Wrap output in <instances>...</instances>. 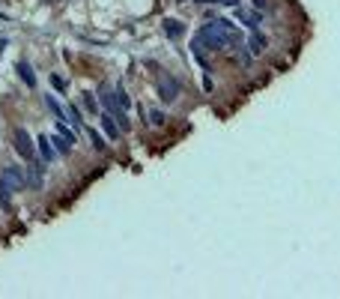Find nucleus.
<instances>
[{"label": "nucleus", "mask_w": 340, "mask_h": 299, "mask_svg": "<svg viewBox=\"0 0 340 299\" xmlns=\"http://www.w3.org/2000/svg\"><path fill=\"white\" fill-rule=\"evenodd\" d=\"M102 129H105V135H107L110 141H117V138L123 135V129H120V123H117V120H113V117L107 114V111H105V114H102Z\"/></svg>", "instance_id": "obj_4"}, {"label": "nucleus", "mask_w": 340, "mask_h": 299, "mask_svg": "<svg viewBox=\"0 0 340 299\" xmlns=\"http://www.w3.org/2000/svg\"><path fill=\"white\" fill-rule=\"evenodd\" d=\"M15 72L21 75V81H24L27 87H36V72L30 69V63H24V60H21V63H15Z\"/></svg>", "instance_id": "obj_6"}, {"label": "nucleus", "mask_w": 340, "mask_h": 299, "mask_svg": "<svg viewBox=\"0 0 340 299\" xmlns=\"http://www.w3.org/2000/svg\"><path fill=\"white\" fill-rule=\"evenodd\" d=\"M12 141H15V153L21 156V159H36V150H33V138H30V132L27 129H15L12 132Z\"/></svg>", "instance_id": "obj_2"}, {"label": "nucleus", "mask_w": 340, "mask_h": 299, "mask_svg": "<svg viewBox=\"0 0 340 299\" xmlns=\"http://www.w3.org/2000/svg\"><path fill=\"white\" fill-rule=\"evenodd\" d=\"M164 33L170 36V39H179V36L185 33V24L176 21V18H167V21H164Z\"/></svg>", "instance_id": "obj_8"}, {"label": "nucleus", "mask_w": 340, "mask_h": 299, "mask_svg": "<svg viewBox=\"0 0 340 299\" xmlns=\"http://www.w3.org/2000/svg\"><path fill=\"white\" fill-rule=\"evenodd\" d=\"M0 204H3V209H9V189L3 182H0Z\"/></svg>", "instance_id": "obj_16"}, {"label": "nucleus", "mask_w": 340, "mask_h": 299, "mask_svg": "<svg viewBox=\"0 0 340 299\" xmlns=\"http://www.w3.org/2000/svg\"><path fill=\"white\" fill-rule=\"evenodd\" d=\"M66 123L81 126V108H78V105H69V108H66Z\"/></svg>", "instance_id": "obj_11"}, {"label": "nucleus", "mask_w": 340, "mask_h": 299, "mask_svg": "<svg viewBox=\"0 0 340 299\" xmlns=\"http://www.w3.org/2000/svg\"><path fill=\"white\" fill-rule=\"evenodd\" d=\"M36 144H39L42 162H51V159H54V144H51V138H48V135H39V138H36Z\"/></svg>", "instance_id": "obj_5"}, {"label": "nucleus", "mask_w": 340, "mask_h": 299, "mask_svg": "<svg viewBox=\"0 0 340 299\" xmlns=\"http://www.w3.org/2000/svg\"><path fill=\"white\" fill-rule=\"evenodd\" d=\"M158 96H161V102H176L179 99V81L173 78V75H161L158 78Z\"/></svg>", "instance_id": "obj_3"}, {"label": "nucleus", "mask_w": 340, "mask_h": 299, "mask_svg": "<svg viewBox=\"0 0 340 299\" xmlns=\"http://www.w3.org/2000/svg\"><path fill=\"white\" fill-rule=\"evenodd\" d=\"M6 185L9 192H24L27 189V177H24V168L21 165H6V171H3V179H0Z\"/></svg>", "instance_id": "obj_1"}, {"label": "nucleus", "mask_w": 340, "mask_h": 299, "mask_svg": "<svg viewBox=\"0 0 340 299\" xmlns=\"http://www.w3.org/2000/svg\"><path fill=\"white\" fill-rule=\"evenodd\" d=\"M51 144H54V147L60 150V153H63V156H66V153H69V150H72V141H69V138H63L60 132H54V138H51Z\"/></svg>", "instance_id": "obj_10"}, {"label": "nucleus", "mask_w": 340, "mask_h": 299, "mask_svg": "<svg viewBox=\"0 0 340 299\" xmlns=\"http://www.w3.org/2000/svg\"><path fill=\"white\" fill-rule=\"evenodd\" d=\"M113 99H117V105H120V108H126V111L131 108V99H129V93H126L123 87H117V90H113Z\"/></svg>", "instance_id": "obj_13"}, {"label": "nucleus", "mask_w": 340, "mask_h": 299, "mask_svg": "<svg viewBox=\"0 0 340 299\" xmlns=\"http://www.w3.org/2000/svg\"><path fill=\"white\" fill-rule=\"evenodd\" d=\"M90 141H93V147H96V150H105V147H107V144H105V138H102L99 132H90Z\"/></svg>", "instance_id": "obj_15"}, {"label": "nucleus", "mask_w": 340, "mask_h": 299, "mask_svg": "<svg viewBox=\"0 0 340 299\" xmlns=\"http://www.w3.org/2000/svg\"><path fill=\"white\" fill-rule=\"evenodd\" d=\"M81 96H84V108H87V111H96V108H99L96 99H93V93H81Z\"/></svg>", "instance_id": "obj_17"}, {"label": "nucleus", "mask_w": 340, "mask_h": 299, "mask_svg": "<svg viewBox=\"0 0 340 299\" xmlns=\"http://www.w3.org/2000/svg\"><path fill=\"white\" fill-rule=\"evenodd\" d=\"M266 45H269V42H266V36L254 30V33H251V39H248V51H251V54H262V51H266Z\"/></svg>", "instance_id": "obj_7"}, {"label": "nucleus", "mask_w": 340, "mask_h": 299, "mask_svg": "<svg viewBox=\"0 0 340 299\" xmlns=\"http://www.w3.org/2000/svg\"><path fill=\"white\" fill-rule=\"evenodd\" d=\"M45 102H48V108L54 111V117H57V120H66V108H60V102H57L54 96H45Z\"/></svg>", "instance_id": "obj_12"}, {"label": "nucleus", "mask_w": 340, "mask_h": 299, "mask_svg": "<svg viewBox=\"0 0 340 299\" xmlns=\"http://www.w3.org/2000/svg\"><path fill=\"white\" fill-rule=\"evenodd\" d=\"M51 84H54V87H57V90H66V81H63V78H60V75H57V72H54V75H51Z\"/></svg>", "instance_id": "obj_18"}, {"label": "nucleus", "mask_w": 340, "mask_h": 299, "mask_svg": "<svg viewBox=\"0 0 340 299\" xmlns=\"http://www.w3.org/2000/svg\"><path fill=\"white\" fill-rule=\"evenodd\" d=\"M236 15H239V21H242L245 27H251V30H257V27H260V21H262V18H260V12H236Z\"/></svg>", "instance_id": "obj_9"}, {"label": "nucleus", "mask_w": 340, "mask_h": 299, "mask_svg": "<svg viewBox=\"0 0 340 299\" xmlns=\"http://www.w3.org/2000/svg\"><path fill=\"white\" fill-rule=\"evenodd\" d=\"M251 3H254V9H266L269 0H251Z\"/></svg>", "instance_id": "obj_19"}, {"label": "nucleus", "mask_w": 340, "mask_h": 299, "mask_svg": "<svg viewBox=\"0 0 340 299\" xmlns=\"http://www.w3.org/2000/svg\"><path fill=\"white\" fill-rule=\"evenodd\" d=\"M164 114H161V111H149V123H153V126H164Z\"/></svg>", "instance_id": "obj_14"}]
</instances>
